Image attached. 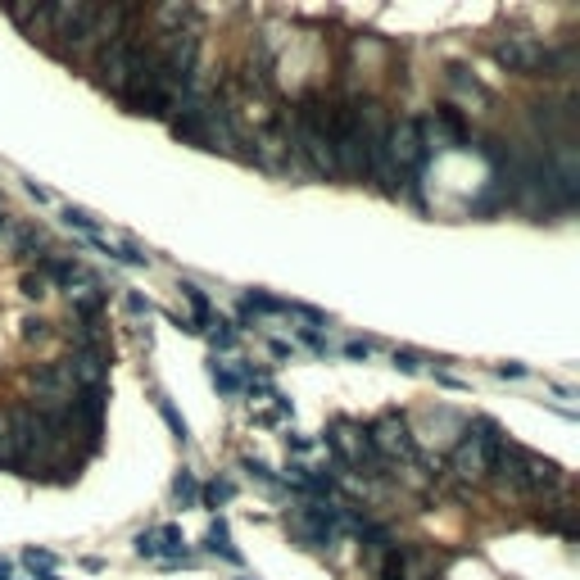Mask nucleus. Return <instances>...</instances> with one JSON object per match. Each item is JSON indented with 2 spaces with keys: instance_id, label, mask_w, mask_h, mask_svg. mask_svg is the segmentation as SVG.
I'll return each instance as SVG.
<instances>
[{
  "instance_id": "obj_4",
  "label": "nucleus",
  "mask_w": 580,
  "mask_h": 580,
  "mask_svg": "<svg viewBox=\"0 0 580 580\" xmlns=\"http://www.w3.org/2000/svg\"><path fill=\"white\" fill-rule=\"evenodd\" d=\"M499 449H503V431L494 422H476V427L463 431V440L454 445V471L463 480H485L494 471Z\"/></svg>"
},
{
  "instance_id": "obj_24",
  "label": "nucleus",
  "mask_w": 580,
  "mask_h": 580,
  "mask_svg": "<svg viewBox=\"0 0 580 580\" xmlns=\"http://www.w3.org/2000/svg\"><path fill=\"white\" fill-rule=\"evenodd\" d=\"M0 467H14V445H9V413H0Z\"/></svg>"
},
{
  "instance_id": "obj_14",
  "label": "nucleus",
  "mask_w": 580,
  "mask_h": 580,
  "mask_svg": "<svg viewBox=\"0 0 580 580\" xmlns=\"http://www.w3.org/2000/svg\"><path fill=\"white\" fill-rule=\"evenodd\" d=\"M209 376H214V385H218L223 395H240V390H245V363H218V358H214Z\"/></svg>"
},
{
  "instance_id": "obj_8",
  "label": "nucleus",
  "mask_w": 580,
  "mask_h": 580,
  "mask_svg": "<svg viewBox=\"0 0 580 580\" xmlns=\"http://www.w3.org/2000/svg\"><path fill=\"white\" fill-rule=\"evenodd\" d=\"M367 440H372L376 459H399V463H417V440H413L408 422H404V417H395V413H385L381 422H372V427H367Z\"/></svg>"
},
{
  "instance_id": "obj_15",
  "label": "nucleus",
  "mask_w": 580,
  "mask_h": 580,
  "mask_svg": "<svg viewBox=\"0 0 580 580\" xmlns=\"http://www.w3.org/2000/svg\"><path fill=\"white\" fill-rule=\"evenodd\" d=\"M69 300H73V313L78 318H100V309H105V295L87 281V286H78V290H69Z\"/></svg>"
},
{
  "instance_id": "obj_7",
  "label": "nucleus",
  "mask_w": 580,
  "mask_h": 580,
  "mask_svg": "<svg viewBox=\"0 0 580 580\" xmlns=\"http://www.w3.org/2000/svg\"><path fill=\"white\" fill-rule=\"evenodd\" d=\"M110 363H114L110 345H87L73 349L69 358H59V367L69 372L73 390H105L110 385Z\"/></svg>"
},
{
  "instance_id": "obj_13",
  "label": "nucleus",
  "mask_w": 580,
  "mask_h": 580,
  "mask_svg": "<svg viewBox=\"0 0 580 580\" xmlns=\"http://www.w3.org/2000/svg\"><path fill=\"white\" fill-rule=\"evenodd\" d=\"M205 544H209V554H218V558H223V563H232V567H240V563H245V558H240V549L232 544V531H227V522H223V517L209 526Z\"/></svg>"
},
{
  "instance_id": "obj_33",
  "label": "nucleus",
  "mask_w": 580,
  "mask_h": 580,
  "mask_svg": "<svg viewBox=\"0 0 580 580\" xmlns=\"http://www.w3.org/2000/svg\"><path fill=\"white\" fill-rule=\"evenodd\" d=\"M37 580H64V576H55V572H37Z\"/></svg>"
},
{
  "instance_id": "obj_11",
  "label": "nucleus",
  "mask_w": 580,
  "mask_h": 580,
  "mask_svg": "<svg viewBox=\"0 0 580 580\" xmlns=\"http://www.w3.org/2000/svg\"><path fill=\"white\" fill-rule=\"evenodd\" d=\"M136 554L150 558V563H168V567L191 563V558H186V535H182V526H150V531H141V535H136Z\"/></svg>"
},
{
  "instance_id": "obj_2",
  "label": "nucleus",
  "mask_w": 580,
  "mask_h": 580,
  "mask_svg": "<svg viewBox=\"0 0 580 580\" xmlns=\"http://www.w3.org/2000/svg\"><path fill=\"white\" fill-rule=\"evenodd\" d=\"M145 64H150V50H141V46L132 41V32H110V41H105L100 55H96V78H100L105 91L127 96L132 82L145 73Z\"/></svg>"
},
{
  "instance_id": "obj_29",
  "label": "nucleus",
  "mask_w": 580,
  "mask_h": 580,
  "mask_svg": "<svg viewBox=\"0 0 580 580\" xmlns=\"http://www.w3.org/2000/svg\"><path fill=\"white\" fill-rule=\"evenodd\" d=\"M27 195H32V200H37V205H50V191H41V186H37V182H27Z\"/></svg>"
},
{
  "instance_id": "obj_31",
  "label": "nucleus",
  "mask_w": 580,
  "mask_h": 580,
  "mask_svg": "<svg viewBox=\"0 0 580 580\" xmlns=\"http://www.w3.org/2000/svg\"><path fill=\"white\" fill-rule=\"evenodd\" d=\"M499 376H526V367H522V363H503Z\"/></svg>"
},
{
  "instance_id": "obj_6",
  "label": "nucleus",
  "mask_w": 580,
  "mask_h": 580,
  "mask_svg": "<svg viewBox=\"0 0 580 580\" xmlns=\"http://www.w3.org/2000/svg\"><path fill=\"white\" fill-rule=\"evenodd\" d=\"M385 154H390V163H395L399 177L408 173V182H417V173H422L427 159H431L427 136H422V122H417V118L390 122V127H385ZM408 182H404V186H408Z\"/></svg>"
},
{
  "instance_id": "obj_26",
  "label": "nucleus",
  "mask_w": 580,
  "mask_h": 580,
  "mask_svg": "<svg viewBox=\"0 0 580 580\" xmlns=\"http://www.w3.org/2000/svg\"><path fill=\"white\" fill-rule=\"evenodd\" d=\"M395 367H404V372H417V367H422V353H413V349H395Z\"/></svg>"
},
{
  "instance_id": "obj_1",
  "label": "nucleus",
  "mask_w": 580,
  "mask_h": 580,
  "mask_svg": "<svg viewBox=\"0 0 580 580\" xmlns=\"http://www.w3.org/2000/svg\"><path fill=\"white\" fill-rule=\"evenodd\" d=\"M490 476H494L499 485L517 490V494H544V490H558V485H563L558 463H549V459H540V454H531V449H522V445H508V440H503V449H499Z\"/></svg>"
},
{
  "instance_id": "obj_32",
  "label": "nucleus",
  "mask_w": 580,
  "mask_h": 580,
  "mask_svg": "<svg viewBox=\"0 0 580 580\" xmlns=\"http://www.w3.org/2000/svg\"><path fill=\"white\" fill-rule=\"evenodd\" d=\"M0 580H18V576H14V567H9L5 558H0Z\"/></svg>"
},
{
  "instance_id": "obj_25",
  "label": "nucleus",
  "mask_w": 580,
  "mask_h": 580,
  "mask_svg": "<svg viewBox=\"0 0 580 580\" xmlns=\"http://www.w3.org/2000/svg\"><path fill=\"white\" fill-rule=\"evenodd\" d=\"M50 336V322L41 318H23V341H46Z\"/></svg>"
},
{
  "instance_id": "obj_28",
  "label": "nucleus",
  "mask_w": 580,
  "mask_h": 580,
  "mask_svg": "<svg viewBox=\"0 0 580 580\" xmlns=\"http://www.w3.org/2000/svg\"><path fill=\"white\" fill-rule=\"evenodd\" d=\"M286 445H290V449H300V454H309V449H313V440H309V436H286Z\"/></svg>"
},
{
  "instance_id": "obj_5",
  "label": "nucleus",
  "mask_w": 580,
  "mask_h": 580,
  "mask_svg": "<svg viewBox=\"0 0 580 580\" xmlns=\"http://www.w3.org/2000/svg\"><path fill=\"white\" fill-rule=\"evenodd\" d=\"M490 55H494L499 69H508V73H517V78H540V69H554V50H549L540 37H531V32H508V37H499V41L490 46Z\"/></svg>"
},
{
  "instance_id": "obj_19",
  "label": "nucleus",
  "mask_w": 580,
  "mask_h": 580,
  "mask_svg": "<svg viewBox=\"0 0 580 580\" xmlns=\"http://www.w3.org/2000/svg\"><path fill=\"white\" fill-rule=\"evenodd\" d=\"M236 485L232 480H209L205 490H200V503H209V508H223V503H232Z\"/></svg>"
},
{
  "instance_id": "obj_12",
  "label": "nucleus",
  "mask_w": 580,
  "mask_h": 580,
  "mask_svg": "<svg viewBox=\"0 0 580 580\" xmlns=\"http://www.w3.org/2000/svg\"><path fill=\"white\" fill-rule=\"evenodd\" d=\"M105 413H110V390H78L73 404H69V422H82L87 436H91V445L105 431Z\"/></svg>"
},
{
  "instance_id": "obj_18",
  "label": "nucleus",
  "mask_w": 580,
  "mask_h": 580,
  "mask_svg": "<svg viewBox=\"0 0 580 580\" xmlns=\"http://www.w3.org/2000/svg\"><path fill=\"white\" fill-rule=\"evenodd\" d=\"M173 499H177L182 508H200V480H195L186 467H182V476L173 480Z\"/></svg>"
},
{
  "instance_id": "obj_17",
  "label": "nucleus",
  "mask_w": 580,
  "mask_h": 580,
  "mask_svg": "<svg viewBox=\"0 0 580 580\" xmlns=\"http://www.w3.org/2000/svg\"><path fill=\"white\" fill-rule=\"evenodd\" d=\"M64 223H69V227H78L82 236H100V232H105V223H100L91 209H78V205H64Z\"/></svg>"
},
{
  "instance_id": "obj_9",
  "label": "nucleus",
  "mask_w": 580,
  "mask_h": 580,
  "mask_svg": "<svg viewBox=\"0 0 580 580\" xmlns=\"http://www.w3.org/2000/svg\"><path fill=\"white\" fill-rule=\"evenodd\" d=\"M32 395H37V413H69L78 390H73V381L59 363H41L32 372Z\"/></svg>"
},
{
  "instance_id": "obj_30",
  "label": "nucleus",
  "mask_w": 580,
  "mask_h": 580,
  "mask_svg": "<svg viewBox=\"0 0 580 580\" xmlns=\"http://www.w3.org/2000/svg\"><path fill=\"white\" fill-rule=\"evenodd\" d=\"M127 309H132V313H150V304H145L141 295H127Z\"/></svg>"
},
{
  "instance_id": "obj_3",
  "label": "nucleus",
  "mask_w": 580,
  "mask_h": 580,
  "mask_svg": "<svg viewBox=\"0 0 580 580\" xmlns=\"http://www.w3.org/2000/svg\"><path fill=\"white\" fill-rule=\"evenodd\" d=\"M118 14L110 9H100V5H55V9H46V27H50V37H59L64 46H73V50H82V46H91L110 23H114Z\"/></svg>"
},
{
  "instance_id": "obj_21",
  "label": "nucleus",
  "mask_w": 580,
  "mask_h": 580,
  "mask_svg": "<svg viewBox=\"0 0 580 580\" xmlns=\"http://www.w3.org/2000/svg\"><path fill=\"white\" fill-rule=\"evenodd\" d=\"M23 295H27V300H41V295H50V281H46V272H27V277H23Z\"/></svg>"
},
{
  "instance_id": "obj_34",
  "label": "nucleus",
  "mask_w": 580,
  "mask_h": 580,
  "mask_svg": "<svg viewBox=\"0 0 580 580\" xmlns=\"http://www.w3.org/2000/svg\"><path fill=\"white\" fill-rule=\"evenodd\" d=\"M0 227H5V214H0Z\"/></svg>"
},
{
  "instance_id": "obj_23",
  "label": "nucleus",
  "mask_w": 580,
  "mask_h": 580,
  "mask_svg": "<svg viewBox=\"0 0 580 580\" xmlns=\"http://www.w3.org/2000/svg\"><path fill=\"white\" fill-rule=\"evenodd\" d=\"M23 563H27L32 572H55V554H46V549H27Z\"/></svg>"
},
{
  "instance_id": "obj_20",
  "label": "nucleus",
  "mask_w": 580,
  "mask_h": 580,
  "mask_svg": "<svg viewBox=\"0 0 580 580\" xmlns=\"http://www.w3.org/2000/svg\"><path fill=\"white\" fill-rule=\"evenodd\" d=\"M182 295H186V304L195 309V322H214V313H209V300H205V290H200L195 281H182Z\"/></svg>"
},
{
  "instance_id": "obj_27",
  "label": "nucleus",
  "mask_w": 580,
  "mask_h": 580,
  "mask_svg": "<svg viewBox=\"0 0 580 580\" xmlns=\"http://www.w3.org/2000/svg\"><path fill=\"white\" fill-rule=\"evenodd\" d=\"M345 353L349 358H372V341H349Z\"/></svg>"
},
{
  "instance_id": "obj_10",
  "label": "nucleus",
  "mask_w": 580,
  "mask_h": 580,
  "mask_svg": "<svg viewBox=\"0 0 580 580\" xmlns=\"http://www.w3.org/2000/svg\"><path fill=\"white\" fill-rule=\"evenodd\" d=\"M327 449L349 467H363L367 476H372V467L381 463L376 459V449H372V440H367V431L363 427H353V422H336L332 431H327Z\"/></svg>"
},
{
  "instance_id": "obj_22",
  "label": "nucleus",
  "mask_w": 580,
  "mask_h": 580,
  "mask_svg": "<svg viewBox=\"0 0 580 580\" xmlns=\"http://www.w3.org/2000/svg\"><path fill=\"white\" fill-rule=\"evenodd\" d=\"M159 417H163V422L173 427V436H177V440H186V422L177 417V408H173V404H168L163 395H159Z\"/></svg>"
},
{
  "instance_id": "obj_16",
  "label": "nucleus",
  "mask_w": 580,
  "mask_h": 580,
  "mask_svg": "<svg viewBox=\"0 0 580 580\" xmlns=\"http://www.w3.org/2000/svg\"><path fill=\"white\" fill-rule=\"evenodd\" d=\"M154 18H159L168 32H186V27H191L200 14H195L191 5H163V9H154Z\"/></svg>"
}]
</instances>
